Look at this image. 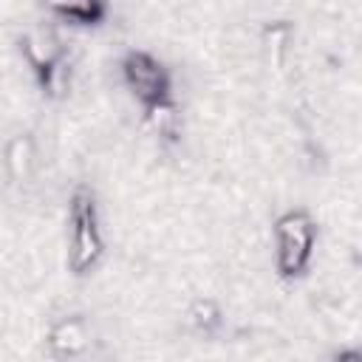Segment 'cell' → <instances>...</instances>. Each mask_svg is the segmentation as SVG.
<instances>
[{"instance_id":"cell-1","label":"cell","mask_w":362,"mask_h":362,"mask_svg":"<svg viewBox=\"0 0 362 362\" xmlns=\"http://www.w3.org/2000/svg\"><path fill=\"white\" fill-rule=\"evenodd\" d=\"M68 232H65V266L74 277H88L105 257V235L99 218L96 192L79 184L68 198Z\"/></svg>"},{"instance_id":"cell-2","label":"cell","mask_w":362,"mask_h":362,"mask_svg":"<svg viewBox=\"0 0 362 362\" xmlns=\"http://www.w3.org/2000/svg\"><path fill=\"white\" fill-rule=\"evenodd\" d=\"M274 272L280 280H300L317 252V221L305 206H291L274 218Z\"/></svg>"},{"instance_id":"cell-3","label":"cell","mask_w":362,"mask_h":362,"mask_svg":"<svg viewBox=\"0 0 362 362\" xmlns=\"http://www.w3.org/2000/svg\"><path fill=\"white\" fill-rule=\"evenodd\" d=\"M119 74H122L127 93L141 105V110L173 96L170 68L144 48H130L119 62Z\"/></svg>"},{"instance_id":"cell-4","label":"cell","mask_w":362,"mask_h":362,"mask_svg":"<svg viewBox=\"0 0 362 362\" xmlns=\"http://www.w3.org/2000/svg\"><path fill=\"white\" fill-rule=\"evenodd\" d=\"M23 54L45 93H62L68 88V54L54 31H28L23 37Z\"/></svg>"},{"instance_id":"cell-5","label":"cell","mask_w":362,"mask_h":362,"mask_svg":"<svg viewBox=\"0 0 362 362\" xmlns=\"http://www.w3.org/2000/svg\"><path fill=\"white\" fill-rule=\"evenodd\" d=\"M88 342H90V331L79 314H65V317L54 320L48 334H45L48 354L57 359H71V356L85 354Z\"/></svg>"},{"instance_id":"cell-6","label":"cell","mask_w":362,"mask_h":362,"mask_svg":"<svg viewBox=\"0 0 362 362\" xmlns=\"http://www.w3.org/2000/svg\"><path fill=\"white\" fill-rule=\"evenodd\" d=\"M45 6L62 23L82 25V28L99 25L110 11V0H45Z\"/></svg>"},{"instance_id":"cell-7","label":"cell","mask_w":362,"mask_h":362,"mask_svg":"<svg viewBox=\"0 0 362 362\" xmlns=\"http://www.w3.org/2000/svg\"><path fill=\"white\" fill-rule=\"evenodd\" d=\"M3 164H6V173L11 181L23 184L34 175L37 170V144L28 133H17L6 141V150H3Z\"/></svg>"},{"instance_id":"cell-8","label":"cell","mask_w":362,"mask_h":362,"mask_svg":"<svg viewBox=\"0 0 362 362\" xmlns=\"http://www.w3.org/2000/svg\"><path fill=\"white\" fill-rule=\"evenodd\" d=\"M144 119H147V124L153 127V133L161 136V139H167V141L178 139V133H181V113H178L175 96L144 107Z\"/></svg>"},{"instance_id":"cell-9","label":"cell","mask_w":362,"mask_h":362,"mask_svg":"<svg viewBox=\"0 0 362 362\" xmlns=\"http://www.w3.org/2000/svg\"><path fill=\"white\" fill-rule=\"evenodd\" d=\"M187 320H189V325H192L198 334L212 337V334L221 328L223 314H221V305H218L215 300L198 297V300H192V305H189V311H187Z\"/></svg>"}]
</instances>
